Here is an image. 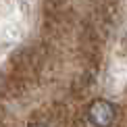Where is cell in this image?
Returning a JSON list of instances; mask_svg holds the SVG:
<instances>
[{
	"label": "cell",
	"mask_w": 127,
	"mask_h": 127,
	"mask_svg": "<svg viewBox=\"0 0 127 127\" xmlns=\"http://www.w3.org/2000/svg\"><path fill=\"white\" fill-rule=\"evenodd\" d=\"M29 127H44V125H42V123H31Z\"/></svg>",
	"instance_id": "7a4b0ae2"
},
{
	"label": "cell",
	"mask_w": 127,
	"mask_h": 127,
	"mask_svg": "<svg viewBox=\"0 0 127 127\" xmlns=\"http://www.w3.org/2000/svg\"><path fill=\"white\" fill-rule=\"evenodd\" d=\"M117 119V106L108 100H94L88 106V121L94 127H110Z\"/></svg>",
	"instance_id": "6da1fadb"
}]
</instances>
